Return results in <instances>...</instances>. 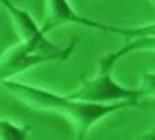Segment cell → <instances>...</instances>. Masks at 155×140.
<instances>
[{
	"instance_id": "obj_11",
	"label": "cell",
	"mask_w": 155,
	"mask_h": 140,
	"mask_svg": "<svg viewBox=\"0 0 155 140\" xmlns=\"http://www.w3.org/2000/svg\"><path fill=\"white\" fill-rule=\"evenodd\" d=\"M136 140H155V128L143 132L139 137H136Z\"/></svg>"
},
{
	"instance_id": "obj_1",
	"label": "cell",
	"mask_w": 155,
	"mask_h": 140,
	"mask_svg": "<svg viewBox=\"0 0 155 140\" xmlns=\"http://www.w3.org/2000/svg\"><path fill=\"white\" fill-rule=\"evenodd\" d=\"M3 8L8 12L12 25L17 29L21 43L33 52H40L50 56L54 62H63L73 54L77 44V38H73L69 45L55 44L44 35L41 26L36 23V19L25 8L15 4L12 0H0Z\"/></svg>"
},
{
	"instance_id": "obj_6",
	"label": "cell",
	"mask_w": 155,
	"mask_h": 140,
	"mask_svg": "<svg viewBox=\"0 0 155 140\" xmlns=\"http://www.w3.org/2000/svg\"><path fill=\"white\" fill-rule=\"evenodd\" d=\"M47 62H54V59L44 54L33 52L19 41V44L10 47L8 50L2 54L0 59L2 80H11L18 74Z\"/></svg>"
},
{
	"instance_id": "obj_9",
	"label": "cell",
	"mask_w": 155,
	"mask_h": 140,
	"mask_svg": "<svg viewBox=\"0 0 155 140\" xmlns=\"http://www.w3.org/2000/svg\"><path fill=\"white\" fill-rule=\"evenodd\" d=\"M29 125H19L8 118L0 121V140H29Z\"/></svg>"
},
{
	"instance_id": "obj_5",
	"label": "cell",
	"mask_w": 155,
	"mask_h": 140,
	"mask_svg": "<svg viewBox=\"0 0 155 140\" xmlns=\"http://www.w3.org/2000/svg\"><path fill=\"white\" fill-rule=\"evenodd\" d=\"M43 2L44 11L41 30L44 35H48L51 30H54L58 26H62L64 23H74V25H81V26L89 28V29L110 33L111 25L102 23L96 19L80 15L73 8L69 0H43Z\"/></svg>"
},
{
	"instance_id": "obj_2",
	"label": "cell",
	"mask_w": 155,
	"mask_h": 140,
	"mask_svg": "<svg viewBox=\"0 0 155 140\" xmlns=\"http://www.w3.org/2000/svg\"><path fill=\"white\" fill-rule=\"evenodd\" d=\"M66 96L71 100L110 105L121 102L139 103L143 95L139 88H129L117 82L110 72L97 70L94 77L81 80L76 89L66 93Z\"/></svg>"
},
{
	"instance_id": "obj_4",
	"label": "cell",
	"mask_w": 155,
	"mask_h": 140,
	"mask_svg": "<svg viewBox=\"0 0 155 140\" xmlns=\"http://www.w3.org/2000/svg\"><path fill=\"white\" fill-rule=\"evenodd\" d=\"M2 88L32 110L52 111L59 114L62 107L68 103L66 95L52 92L37 85L18 81L15 78L2 80Z\"/></svg>"
},
{
	"instance_id": "obj_10",
	"label": "cell",
	"mask_w": 155,
	"mask_h": 140,
	"mask_svg": "<svg viewBox=\"0 0 155 140\" xmlns=\"http://www.w3.org/2000/svg\"><path fill=\"white\" fill-rule=\"evenodd\" d=\"M140 89L143 98H154L155 99V73L144 72L140 80Z\"/></svg>"
},
{
	"instance_id": "obj_12",
	"label": "cell",
	"mask_w": 155,
	"mask_h": 140,
	"mask_svg": "<svg viewBox=\"0 0 155 140\" xmlns=\"http://www.w3.org/2000/svg\"><path fill=\"white\" fill-rule=\"evenodd\" d=\"M150 2H151V4H152V6L155 7V0H150Z\"/></svg>"
},
{
	"instance_id": "obj_3",
	"label": "cell",
	"mask_w": 155,
	"mask_h": 140,
	"mask_svg": "<svg viewBox=\"0 0 155 140\" xmlns=\"http://www.w3.org/2000/svg\"><path fill=\"white\" fill-rule=\"evenodd\" d=\"M139 103L135 102H121V103H110V105H102V103H91L81 102V100H71L68 98V103L59 111L64 120L70 124L74 131L76 140H85L88 132L95 124L100 120L106 118L110 114H114L120 110L136 107Z\"/></svg>"
},
{
	"instance_id": "obj_8",
	"label": "cell",
	"mask_w": 155,
	"mask_h": 140,
	"mask_svg": "<svg viewBox=\"0 0 155 140\" xmlns=\"http://www.w3.org/2000/svg\"><path fill=\"white\" fill-rule=\"evenodd\" d=\"M110 33L122 36L124 40L130 41L139 37H155V22H150L139 26H110Z\"/></svg>"
},
{
	"instance_id": "obj_7",
	"label": "cell",
	"mask_w": 155,
	"mask_h": 140,
	"mask_svg": "<svg viewBox=\"0 0 155 140\" xmlns=\"http://www.w3.org/2000/svg\"><path fill=\"white\" fill-rule=\"evenodd\" d=\"M140 51L155 52V37H139V38H133L130 41H126L121 48L113 51V52L106 54L103 58H100L99 69L97 70H100V72H111L114 65L121 58L133 52H140Z\"/></svg>"
}]
</instances>
